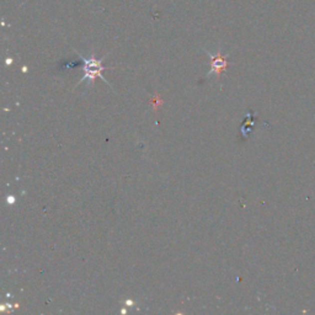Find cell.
<instances>
[{"label":"cell","instance_id":"obj_2","mask_svg":"<svg viewBox=\"0 0 315 315\" xmlns=\"http://www.w3.org/2000/svg\"><path fill=\"white\" fill-rule=\"evenodd\" d=\"M207 54L210 55L211 59H212V63H211V70L208 71L207 75H211V74L216 73L217 76L221 75V73L223 70H226V68L228 67V60H227V57H224V55H222L221 52L217 53L216 55L212 54V53L207 52Z\"/></svg>","mask_w":315,"mask_h":315},{"label":"cell","instance_id":"obj_1","mask_svg":"<svg viewBox=\"0 0 315 315\" xmlns=\"http://www.w3.org/2000/svg\"><path fill=\"white\" fill-rule=\"evenodd\" d=\"M79 57H80L81 59H83V62H84V73H85V74H84L83 79H81V80L79 81V84H81V83H83V81H85V80H88L90 84H94L95 79H96L97 76H99L100 79H102V80H104L105 83L108 84V81L106 80V79L104 78V76H102V74H101L102 71L107 69V68L102 65V59H96V58H95V55H91V57H90L89 59H88V58H84L81 54H79Z\"/></svg>","mask_w":315,"mask_h":315}]
</instances>
